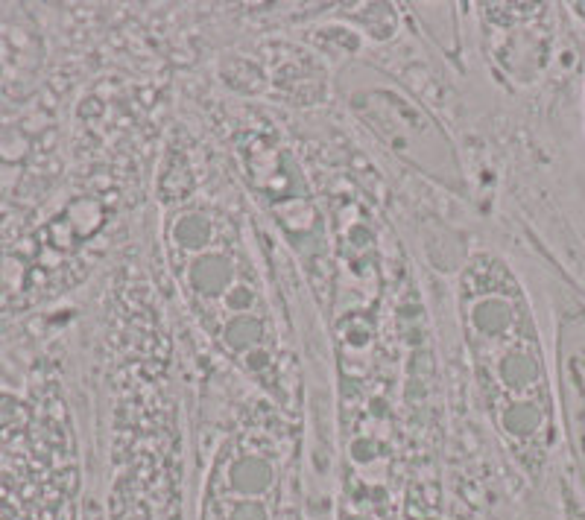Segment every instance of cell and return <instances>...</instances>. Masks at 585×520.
I'll return each instance as SVG.
<instances>
[{"label":"cell","mask_w":585,"mask_h":520,"mask_svg":"<svg viewBox=\"0 0 585 520\" xmlns=\"http://www.w3.org/2000/svg\"><path fill=\"white\" fill-rule=\"evenodd\" d=\"M340 91L354 117L363 120L366 129L375 132V138L392 155L439 185L463 190V167L454 144L442 126L416 100H410L390 76L378 74L369 65H349L340 74Z\"/></svg>","instance_id":"6da1fadb"},{"label":"cell","mask_w":585,"mask_h":520,"mask_svg":"<svg viewBox=\"0 0 585 520\" xmlns=\"http://www.w3.org/2000/svg\"><path fill=\"white\" fill-rule=\"evenodd\" d=\"M460 310L474 357L483 363L507 345L536 334L530 304L504 263H474L463 278Z\"/></svg>","instance_id":"7a4b0ae2"},{"label":"cell","mask_w":585,"mask_h":520,"mask_svg":"<svg viewBox=\"0 0 585 520\" xmlns=\"http://www.w3.org/2000/svg\"><path fill=\"white\" fill-rule=\"evenodd\" d=\"M556 310V395L568 450L585 497V307L568 290L553 293Z\"/></svg>","instance_id":"3957f363"},{"label":"cell","mask_w":585,"mask_h":520,"mask_svg":"<svg viewBox=\"0 0 585 520\" xmlns=\"http://www.w3.org/2000/svg\"><path fill=\"white\" fill-rule=\"evenodd\" d=\"M483 366H486V374H489V383H495L498 392L507 401L550 398L545 351H542L539 334L524 336V339L512 342L504 351H498L495 357L483 360Z\"/></svg>","instance_id":"277c9868"},{"label":"cell","mask_w":585,"mask_h":520,"mask_svg":"<svg viewBox=\"0 0 585 520\" xmlns=\"http://www.w3.org/2000/svg\"><path fill=\"white\" fill-rule=\"evenodd\" d=\"M495 424L501 436L509 445L524 450V447L545 442L550 427H553V407L550 398H518V401H504Z\"/></svg>","instance_id":"5b68a950"},{"label":"cell","mask_w":585,"mask_h":520,"mask_svg":"<svg viewBox=\"0 0 585 520\" xmlns=\"http://www.w3.org/2000/svg\"><path fill=\"white\" fill-rule=\"evenodd\" d=\"M226 491L229 500H264L275 488V465L261 453L234 456L226 468Z\"/></svg>","instance_id":"8992f818"},{"label":"cell","mask_w":585,"mask_h":520,"mask_svg":"<svg viewBox=\"0 0 585 520\" xmlns=\"http://www.w3.org/2000/svg\"><path fill=\"white\" fill-rule=\"evenodd\" d=\"M234 266L223 255H205L194 263L191 272V287L199 296H217L226 293V287H232Z\"/></svg>","instance_id":"52a82bcc"},{"label":"cell","mask_w":585,"mask_h":520,"mask_svg":"<svg viewBox=\"0 0 585 520\" xmlns=\"http://www.w3.org/2000/svg\"><path fill=\"white\" fill-rule=\"evenodd\" d=\"M211 237V225L205 217H199V214H188V217H182L179 225H176V240H179V246H185V249H199V246H205V240Z\"/></svg>","instance_id":"ba28073f"},{"label":"cell","mask_w":585,"mask_h":520,"mask_svg":"<svg viewBox=\"0 0 585 520\" xmlns=\"http://www.w3.org/2000/svg\"><path fill=\"white\" fill-rule=\"evenodd\" d=\"M223 520H273L267 500H226Z\"/></svg>","instance_id":"9c48e42d"},{"label":"cell","mask_w":585,"mask_h":520,"mask_svg":"<svg viewBox=\"0 0 585 520\" xmlns=\"http://www.w3.org/2000/svg\"><path fill=\"white\" fill-rule=\"evenodd\" d=\"M562 515L565 520H585V497L571 483H562Z\"/></svg>","instance_id":"30bf717a"}]
</instances>
